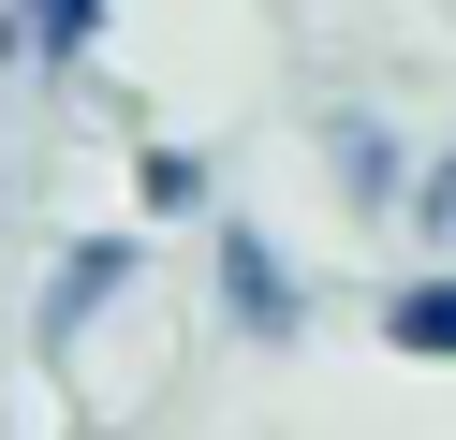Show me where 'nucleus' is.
<instances>
[{
    "mask_svg": "<svg viewBox=\"0 0 456 440\" xmlns=\"http://www.w3.org/2000/svg\"><path fill=\"white\" fill-rule=\"evenodd\" d=\"M148 205H207V162L191 147H148Z\"/></svg>",
    "mask_w": 456,
    "mask_h": 440,
    "instance_id": "nucleus-6",
    "label": "nucleus"
},
{
    "mask_svg": "<svg viewBox=\"0 0 456 440\" xmlns=\"http://www.w3.org/2000/svg\"><path fill=\"white\" fill-rule=\"evenodd\" d=\"M412 220L442 235V250H456V162H427V176H412Z\"/></svg>",
    "mask_w": 456,
    "mask_h": 440,
    "instance_id": "nucleus-7",
    "label": "nucleus"
},
{
    "mask_svg": "<svg viewBox=\"0 0 456 440\" xmlns=\"http://www.w3.org/2000/svg\"><path fill=\"white\" fill-rule=\"evenodd\" d=\"M103 44V0H30V59H89Z\"/></svg>",
    "mask_w": 456,
    "mask_h": 440,
    "instance_id": "nucleus-5",
    "label": "nucleus"
},
{
    "mask_svg": "<svg viewBox=\"0 0 456 440\" xmlns=\"http://www.w3.org/2000/svg\"><path fill=\"white\" fill-rule=\"evenodd\" d=\"M221 308H236V338H295V279L250 220H221Z\"/></svg>",
    "mask_w": 456,
    "mask_h": 440,
    "instance_id": "nucleus-2",
    "label": "nucleus"
},
{
    "mask_svg": "<svg viewBox=\"0 0 456 440\" xmlns=\"http://www.w3.org/2000/svg\"><path fill=\"white\" fill-rule=\"evenodd\" d=\"M338 191H354V205H397V132L338 117Z\"/></svg>",
    "mask_w": 456,
    "mask_h": 440,
    "instance_id": "nucleus-4",
    "label": "nucleus"
},
{
    "mask_svg": "<svg viewBox=\"0 0 456 440\" xmlns=\"http://www.w3.org/2000/svg\"><path fill=\"white\" fill-rule=\"evenodd\" d=\"M133 264H148L133 235H74V250H60V279H45V352H74V338H89V308H118V293H133Z\"/></svg>",
    "mask_w": 456,
    "mask_h": 440,
    "instance_id": "nucleus-1",
    "label": "nucleus"
},
{
    "mask_svg": "<svg viewBox=\"0 0 456 440\" xmlns=\"http://www.w3.org/2000/svg\"><path fill=\"white\" fill-rule=\"evenodd\" d=\"M383 338L427 352V367H456V279H397V293H383Z\"/></svg>",
    "mask_w": 456,
    "mask_h": 440,
    "instance_id": "nucleus-3",
    "label": "nucleus"
}]
</instances>
